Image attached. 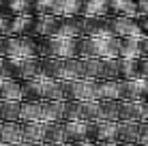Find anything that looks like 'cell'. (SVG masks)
<instances>
[{"mask_svg":"<svg viewBox=\"0 0 148 146\" xmlns=\"http://www.w3.org/2000/svg\"><path fill=\"white\" fill-rule=\"evenodd\" d=\"M77 39L69 37H43L37 43V52L41 58H77Z\"/></svg>","mask_w":148,"mask_h":146,"instance_id":"6da1fadb","label":"cell"},{"mask_svg":"<svg viewBox=\"0 0 148 146\" xmlns=\"http://www.w3.org/2000/svg\"><path fill=\"white\" fill-rule=\"evenodd\" d=\"M2 58H39L37 41L32 37H0Z\"/></svg>","mask_w":148,"mask_h":146,"instance_id":"7a4b0ae2","label":"cell"},{"mask_svg":"<svg viewBox=\"0 0 148 146\" xmlns=\"http://www.w3.org/2000/svg\"><path fill=\"white\" fill-rule=\"evenodd\" d=\"M7 77L26 82L39 75V58H4Z\"/></svg>","mask_w":148,"mask_h":146,"instance_id":"3957f363","label":"cell"},{"mask_svg":"<svg viewBox=\"0 0 148 146\" xmlns=\"http://www.w3.org/2000/svg\"><path fill=\"white\" fill-rule=\"evenodd\" d=\"M69 101H99L97 80H71L69 82Z\"/></svg>","mask_w":148,"mask_h":146,"instance_id":"277c9868","label":"cell"},{"mask_svg":"<svg viewBox=\"0 0 148 146\" xmlns=\"http://www.w3.org/2000/svg\"><path fill=\"white\" fill-rule=\"evenodd\" d=\"M108 34L112 37H142L140 28H137L135 17H122V15H114L108 19Z\"/></svg>","mask_w":148,"mask_h":146,"instance_id":"5b68a950","label":"cell"},{"mask_svg":"<svg viewBox=\"0 0 148 146\" xmlns=\"http://www.w3.org/2000/svg\"><path fill=\"white\" fill-rule=\"evenodd\" d=\"M88 142H116V123L112 120H92L88 123Z\"/></svg>","mask_w":148,"mask_h":146,"instance_id":"8992f818","label":"cell"},{"mask_svg":"<svg viewBox=\"0 0 148 146\" xmlns=\"http://www.w3.org/2000/svg\"><path fill=\"white\" fill-rule=\"evenodd\" d=\"M64 138L71 144L88 142V123L86 120H62Z\"/></svg>","mask_w":148,"mask_h":146,"instance_id":"52a82bcc","label":"cell"},{"mask_svg":"<svg viewBox=\"0 0 148 146\" xmlns=\"http://www.w3.org/2000/svg\"><path fill=\"white\" fill-rule=\"evenodd\" d=\"M144 80H118V99L120 101H142Z\"/></svg>","mask_w":148,"mask_h":146,"instance_id":"ba28073f","label":"cell"},{"mask_svg":"<svg viewBox=\"0 0 148 146\" xmlns=\"http://www.w3.org/2000/svg\"><path fill=\"white\" fill-rule=\"evenodd\" d=\"M64 101H41L39 103V120L41 123H62Z\"/></svg>","mask_w":148,"mask_h":146,"instance_id":"9c48e42d","label":"cell"},{"mask_svg":"<svg viewBox=\"0 0 148 146\" xmlns=\"http://www.w3.org/2000/svg\"><path fill=\"white\" fill-rule=\"evenodd\" d=\"M54 37H69V39L82 37V15H77V17H58V30H56Z\"/></svg>","mask_w":148,"mask_h":146,"instance_id":"30bf717a","label":"cell"},{"mask_svg":"<svg viewBox=\"0 0 148 146\" xmlns=\"http://www.w3.org/2000/svg\"><path fill=\"white\" fill-rule=\"evenodd\" d=\"M108 34V17H82V37Z\"/></svg>","mask_w":148,"mask_h":146,"instance_id":"8fae6325","label":"cell"},{"mask_svg":"<svg viewBox=\"0 0 148 146\" xmlns=\"http://www.w3.org/2000/svg\"><path fill=\"white\" fill-rule=\"evenodd\" d=\"M116 142L137 144L140 142V123H125V120H118V123H116Z\"/></svg>","mask_w":148,"mask_h":146,"instance_id":"7c38bea8","label":"cell"},{"mask_svg":"<svg viewBox=\"0 0 148 146\" xmlns=\"http://www.w3.org/2000/svg\"><path fill=\"white\" fill-rule=\"evenodd\" d=\"M0 15H32V0H2Z\"/></svg>","mask_w":148,"mask_h":146,"instance_id":"4fadbf2b","label":"cell"},{"mask_svg":"<svg viewBox=\"0 0 148 146\" xmlns=\"http://www.w3.org/2000/svg\"><path fill=\"white\" fill-rule=\"evenodd\" d=\"M56 30H58V17H54V15H41V17H34L32 37H34V34H39V37H54Z\"/></svg>","mask_w":148,"mask_h":146,"instance_id":"5bb4252c","label":"cell"},{"mask_svg":"<svg viewBox=\"0 0 148 146\" xmlns=\"http://www.w3.org/2000/svg\"><path fill=\"white\" fill-rule=\"evenodd\" d=\"M45 135V123L32 120V123H22V142H34L41 144Z\"/></svg>","mask_w":148,"mask_h":146,"instance_id":"9a60e30c","label":"cell"},{"mask_svg":"<svg viewBox=\"0 0 148 146\" xmlns=\"http://www.w3.org/2000/svg\"><path fill=\"white\" fill-rule=\"evenodd\" d=\"M0 142L4 144H22V123H0Z\"/></svg>","mask_w":148,"mask_h":146,"instance_id":"2e32d148","label":"cell"},{"mask_svg":"<svg viewBox=\"0 0 148 146\" xmlns=\"http://www.w3.org/2000/svg\"><path fill=\"white\" fill-rule=\"evenodd\" d=\"M0 99L7 101H22V82L13 77L0 80Z\"/></svg>","mask_w":148,"mask_h":146,"instance_id":"e0dca14e","label":"cell"},{"mask_svg":"<svg viewBox=\"0 0 148 146\" xmlns=\"http://www.w3.org/2000/svg\"><path fill=\"white\" fill-rule=\"evenodd\" d=\"M118 120H125V123H140L142 120V101H120Z\"/></svg>","mask_w":148,"mask_h":146,"instance_id":"ac0fdd59","label":"cell"},{"mask_svg":"<svg viewBox=\"0 0 148 146\" xmlns=\"http://www.w3.org/2000/svg\"><path fill=\"white\" fill-rule=\"evenodd\" d=\"M118 58H140V37H120Z\"/></svg>","mask_w":148,"mask_h":146,"instance_id":"d6986e66","label":"cell"},{"mask_svg":"<svg viewBox=\"0 0 148 146\" xmlns=\"http://www.w3.org/2000/svg\"><path fill=\"white\" fill-rule=\"evenodd\" d=\"M108 0H82V17H105Z\"/></svg>","mask_w":148,"mask_h":146,"instance_id":"ffe728a7","label":"cell"},{"mask_svg":"<svg viewBox=\"0 0 148 146\" xmlns=\"http://www.w3.org/2000/svg\"><path fill=\"white\" fill-rule=\"evenodd\" d=\"M97 95H99V101H103V99L120 101L118 99V80H97Z\"/></svg>","mask_w":148,"mask_h":146,"instance_id":"44dd1931","label":"cell"},{"mask_svg":"<svg viewBox=\"0 0 148 146\" xmlns=\"http://www.w3.org/2000/svg\"><path fill=\"white\" fill-rule=\"evenodd\" d=\"M19 108H22V101L0 99V123H15V120H19Z\"/></svg>","mask_w":148,"mask_h":146,"instance_id":"7402d4cb","label":"cell"},{"mask_svg":"<svg viewBox=\"0 0 148 146\" xmlns=\"http://www.w3.org/2000/svg\"><path fill=\"white\" fill-rule=\"evenodd\" d=\"M118 112H120V101H112V99L99 101V120L118 123Z\"/></svg>","mask_w":148,"mask_h":146,"instance_id":"603a6c76","label":"cell"},{"mask_svg":"<svg viewBox=\"0 0 148 146\" xmlns=\"http://www.w3.org/2000/svg\"><path fill=\"white\" fill-rule=\"evenodd\" d=\"M43 142H47V144H64V142H67V138H64V129H62V123H45Z\"/></svg>","mask_w":148,"mask_h":146,"instance_id":"cb8c5ba5","label":"cell"},{"mask_svg":"<svg viewBox=\"0 0 148 146\" xmlns=\"http://www.w3.org/2000/svg\"><path fill=\"white\" fill-rule=\"evenodd\" d=\"M101 58H82V80H99Z\"/></svg>","mask_w":148,"mask_h":146,"instance_id":"d4e9b609","label":"cell"},{"mask_svg":"<svg viewBox=\"0 0 148 146\" xmlns=\"http://www.w3.org/2000/svg\"><path fill=\"white\" fill-rule=\"evenodd\" d=\"M137 77V58H118V80Z\"/></svg>","mask_w":148,"mask_h":146,"instance_id":"484cf974","label":"cell"},{"mask_svg":"<svg viewBox=\"0 0 148 146\" xmlns=\"http://www.w3.org/2000/svg\"><path fill=\"white\" fill-rule=\"evenodd\" d=\"M39 103L41 101H22V108H19V123L39 120Z\"/></svg>","mask_w":148,"mask_h":146,"instance_id":"4316f807","label":"cell"},{"mask_svg":"<svg viewBox=\"0 0 148 146\" xmlns=\"http://www.w3.org/2000/svg\"><path fill=\"white\" fill-rule=\"evenodd\" d=\"M99 80H118V58H101Z\"/></svg>","mask_w":148,"mask_h":146,"instance_id":"83f0119b","label":"cell"},{"mask_svg":"<svg viewBox=\"0 0 148 146\" xmlns=\"http://www.w3.org/2000/svg\"><path fill=\"white\" fill-rule=\"evenodd\" d=\"M82 120H99V101H82Z\"/></svg>","mask_w":148,"mask_h":146,"instance_id":"f1b7e54d","label":"cell"},{"mask_svg":"<svg viewBox=\"0 0 148 146\" xmlns=\"http://www.w3.org/2000/svg\"><path fill=\"white\" fill-rule=\"evenodd\" d=\"M62 120H82V101H64Z\"/></svg>","mask_w":148,"mask_h":146,"instance_id":"f546056e","label":"cell"},{"mask_svg":"<svg viewBox=\"0 0 148 146\" xmlns=\"http://www.w3.org/2000/svg\"><path fill=\"white\" fill-rule=\"evenodd\" d=\"M137 80L148 82V56L137 58Z\"/></svg>","mask_w":148,"mask_h":146,"instance_id":"4dcf8cb0","label":"cell"},{"mask_svg":"<svg viewBox=\"0 0 148 146\" xmlns=\"http://www.w3.org/2000/svg\"><path fill=\"white\" fill-rule=\"evenodd\" d=\"M137 28H140V34L148 37V15H144L142 19H137Z\"/></svg>","mask_w":148,"mask_h":146,"instance_id":"1f68e13d","label":"cell"},{"mask_svg":"<svg viewBox=\"0 0 148 146\" xmlns=\"http://www.w3.org/2000/svg\"><path fill=\"white\" fill-rule=\"evenodd\" d=\"M135 9L140 15H148V0H135Z\"/></svg>","mask_w":148,"mask_h":146,"instance_id":"d6a6232c","label":"cell"},{"mask_svg":"<svg viewBox=\"0 0 148 146\" xmlns=\"http://www.w3.org/2000/svg\"><path fill=\"white\" fill-rule=\"evenodd\" d=\"M140 142H148V120L140 123Z\"/></svg>","mask_w":148,"mask_h":146,"instance_id":"836d02e7","label":"cell"},{"mask_svg":"<svg viewBox=\"0 0 148 146\" xmlns=\"http://www.w3.org/2000/svg\"><path fill=\"white\" fill-rule=\"evenodd\" d=\"M140 56H148V37H140Z\"/></svg>","mask_w":148,"mask_h":146,"instance_id":"e575fe53","label":"cell"},{"mask_svg":"<svg viewBox=\"0 0 148 146\" xmlns=\"http://www.w3.org/2000/svg\"><path fill=\"white\" fill-rule=\"evenodd\" d=\"M146 120H148V101L146 103L142 101V120L140 123H146Z\"/></svg>","mask_w":148,"mask_h":146,"instance_id":"d590c367","label":"cell"},{"mask_svg":"<svg viewBox=\"0 0 148 146\" xmlns=\"http://www.w3.org/2000/svg\"><path fill=\"white\" fill-rule=\"evenodd\" d=\"M0 80H7V69H4V58H0Z\"/></svg>","mask_w":148,"mask_h":146,"instance_id":"8d00e7d4","label":"cell"},{"mask_svg":"<svg viewBox=\"0 0 148 146\" xmlns=\"http://www.w3.org/2000/svg\"><path fill=\"white\" fill-rule=\"evenodd\" d=\"M142 101H148V82H144V88H142Z\"/></svg>","mask_w":148,"mask_h":146,"instance_id":"74e56055","label":"cell"},{"mask_svg":"<svg viewBox=\"0 0 148 146\" xmlns=\"http://www.w3.org/2000/svg\"><path fill=\"white\" fill-rule=\"evenodd\" d=\"M105 146H137V144H129V142H112V144H105Z\"/></svg>","mask_w":148,"mask_h":146,"instance_id":"f35d334b","label":"cell"},{"mask_svg":"<svg viewBox=\"0 0 148 146\" xmlns=\"http://www.w3.org/2000/svg\"><path fill=\"white\" fill-rule=\"evenodd\" d=\"M79 146H105L103 142H82Z\"/></svg>","mask_w":148,"mask_h":146,"instance_id":"ab89813d","label":"cell"},{"mask_svg":"<svg viewBox=\"0 0 148 146\" xmlns=\"http://www.w3.org/2000/svg\"><path fill=\"white\" fill-rule=\"evenodd\" d=\"M19 146H43V142H41V144H34V142H22Z\"/></svg>","mask_w":148,"mask_h":146,"instance_id":"60d3db41","label":"cell"},{"mask_svg":"<svg viewBox=\"0 0 148 146\" xmlns=\"http://www.w3.org/2000/svg\"><path fill=\"white\" fill-rule=\"evenodd\" d=\"M0 146H19V144H4V142H0Z\"/></svg>","mask_w":148,"mask_h":146,"instance_id":"b9f144b4","label":"cell"},{"mask_svg":"<svg viewBox=\"0 0 148 146\" xmlns=\"http://www.w3.org/2000/svg\"><path fill=\"white\" fill-rule=\"evenodd\" d=\"M62 146H79V144H71V142H64Z\"/></svg>","mask_w":148,"mask_h":146,"instance_id":"7bdbcfd3","label":"cell"},{"mask_svg":"<svg viewBox=\"0 0 148 146\" xmlns=\"http://www.w3.org/2000/svg\"><path fill=\"white\" fill-rule=\"evenodd\" d=\"M0 58H2V47H0Z\"/></svg>","mask_w":148,"mask_h":146,"instance_id":"ee69618b","label":"cell"},{"mask_svg":"<svg viewBox=\"0 0 148 146\" xmlns=\"http://www.w3.org/2000/svg\"><path fill=\"white\" fill-rule=\"evenodd\" d=\"M0 7H2V0H0Z\"/></svg>","mask_w":148,"mask_h":146,"instance_id":"f6af8a7d","label":"cell"}]
</instances>
